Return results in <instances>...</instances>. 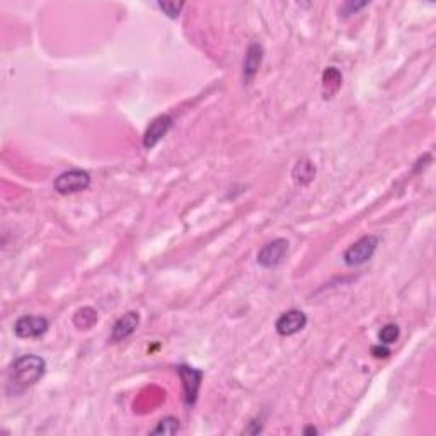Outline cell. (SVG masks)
<instances>
[{
	"instance_id": "obj_8",
	"label": "cell",
	"mask_w": 436,
	"mask_h": 436,
	"mask_svg": "<svg viewBox=\"0 0 436 436\" xmlns=\"http://www.w3.org/2000/svg\"><path fill=\"white\" fill-rule=\"evenodd\" d=\"M172 123H174V119L169 114H160L157 118H154L150 121L149 128H147L145 135H143V147L149 150L154 149L167 135L169 130L172 128Z\"/></svg>"
},
{
	"instance_id": "obj_5",
	"label": "cell",
	"mask_w": 436,
	"mask_h": 436,
	"mask_svg": "<svg viewBox=\"0 0 436 436\" xmlns=\"http://www.w3.org/2000/svg\"><path fill=\"white\" fill-rule=\"evenodd\" d=\"M48 327H50L48 319L36 317V315H23L14 324V332L21 339H33V337L43 336Z\"/></svg>"
},
{
	"instance_id": "obj_9",
	"label": "cell",
	"mask_w": 436,
	"mask_h": 436,
	"mask_svg": "<svg viewBox=\"0 0 436 436\" xmlns=\"http://www.w3.org/2000/svg\"><path fill=\"white\" fill-rule=\"evenodd\" d=\"M138 324H140L138 312H128V314H125L123 317H119L118 321H116V324L112 326L111 337H109V339H111L112 343L125 341L126 337H130L133 332H135Z\"/></svg>"
},
{
	"instance_id": "obj_16",
	"label": "cell",
	"mask_w": 436,
	"mask_h": 436,
	"mask_svg": "<svg viewBox=\"0 0 436 436\" xmlns=\"http://www.w3.org/2000/svg\"><path fill=\"white\" fill-rule=\"evenodd\" d=\"M368 2H346L343 7L339 9L341 16L343 17H350L353 16V14H356L358 10L363 9V7H367Z\"/></svg>"
},
{
	"instance_id": "obj_12",
	"label": "cell",
	"mask_w": 436,
	"mask_h": 436,
	"mask_svg": "<svg viewBox=\"0 0 436 436\" xmlns=\"http://www.w3.org/2000/svg\"><path fill=\"white\" fill-rule=\"evenodd\" d=\"M179 431V420L169 416L159 421L156 428L152 430V435H175Z\"/></svg>"
},
{
	"instance_id": "obj_2",
	"label": "cell",
	"mask_w": 436,
	"mask_h": 436,
	"mask_svg": "<svg viewBox=\"0 0 436 436\" xmlns=\"http://www.w3.org/2000/svg\"><path fill=\"white\" fill-rule=\"evenodd\" d=\"M378 242L380 239L377 235H365V237L358 239L354 244H351L350 247L344 252L343 259L348 266H361L365 263L370 261L374 258L375 251L378 247Z\"/></svg>"
},
{
	"instance_id": "obj_10",
	"label": "cell",
	"mask_w": 436,
	"mask_h": 436,
	"mask_svg": "<svg viewBox=\"0 0 436 436\" xmlns=\"http://www.w3.org/2000/svg\"><path fill=\"white\" fill-rule=\"evenodd\" d=\"M263 55H265V48H263L261 43H251L249 45L247 51H245V58H244V80L245 82H251L252 79L258 73L259 66L263 63Z\"/></svg>"
},
{
	"instance_id": "obj_18",
	"label": "cell",
	"mask_w": 436,
	"mask_h": 436,
	"mask_svg": "<svg viewBox=\"0 0 436 436\" xmlns=\"http://www.w3.org/2000/svg\"><path fill=\"white\" fill-rule=\"evenodd\" d=\"M304 435H319V430L314 426H308L304 430Z\"/></svg>"
},
{
	"instance_id": "obj_13",
	"label": "cell",
	"mask_w": 436,
	"mask_h": 436,
	"mask_svg": "<svg viewBox=\"0 0 436 436\" xmlns=\"http://www.w3.org/2000/svg\"><path fill=\"white\" fill-rule=\"evenodd\" d=\"M400 336V329L397 324H387L383 326L378 332V339H380L382 344L389 346V344H393Z\"/></svg>"
},
{
	"instance_id": "obj_11",
	"label": "cell",
	"mask_w": 436,
	"mask_h": 436,
	"mask_svg": "<svg viewBox=\"0 0 436 436\" xmlns=\"http://www.w3.org/2000/svg\"><path fill=\"white\" fill-rule=\"evenodd\" d=\"M291 175H293V181L297 182V184L300 186L311 184L315 178V165L308 159L298 160V162L295 164Z\"/></svg>"
},
{
	"instance_id": "obj_3",
	"label": "cell",
	"mask_w": 436,
	"mask_h": 436,
	"mask_svg": "<svg viewBox=\"0 0 436 436\" xmlns=\"http://www.w3.org/2000/svg\"><path fill=\"white\" fill-rule=\"evenodd\" d=\"M90 186V174L82 169H70L62 172L55 179L53 188L60 195H75V193L86 191Z\"/></svg>"
},
{
	"instance_id": "obj_17",
	"label": "cell",
	"mask_w": 436,
	"mask_h": 436,
	"mask_svg": "<svg viewBox=\"0 0 436 436\" xmlns=\"http://www.w3.org/2000/svg\"><path fill=\"white\" fill-rule=\"evenodd\" d=\"M372 354L375 358H389L390 356V350L385 346V344H378V346L372 348Z\"/></svg>"
},
{
	"instance_id": "obj_15",
	"label": "cell",
	"mask_w": 436,
	"mask_h": 436,
	"mask_svg": "<svg viewBox=\"0 0 436 436\" xmlns=\"http://www.w3.org/2000/svg\"><path fill=\"white\" fill-rule=\"evenodd\" d=\"M157 7H159L160 10L165 14V16H169L171 19H178L179 14H181V9L184 7V3L182 2H159L157 3Z\"/></svg>"
},
{
	"instance_id": "obj_4",
	"label": "cell",
	"mask_w": 436,
	"mask_h": 436,
	"mask_svg": "<svg viewBox=\"0 0 436 436\" xmlns=\"http://www.w3.org/2000/svg\"><path fill=\"white\" fill-rule=\"evenodd\" d=\"M288 249H290V242L287 239H274V241L263 245L261 251L258 252V265L266 269L278 268L287 259Z\"/></svg>"
},
{
	"instance_id": "obj_14",
	"label": "cell",
	"mask_w": 436,
	"mask_h": 436,
	"mask_svg": "<svg viewBox=\"0 0 436 436\" xmlns=\"http://www.w3.org/2000/svg\"><path fill=\"white\" fill-rule=\"evenodd\" d=\"M75 317H82V322H79V324H77L79 329H82V327L84 329H89V327L97 321L96 311H93V308H89V307L82 308V311L77 312Z\"/></svg>"
},
{
	"instance_id": "obj_7",
	"label": "cell",
	"mask_w": 436,
	"mask_h": 436,
	"mask_svg": "<svg viewBox=\"0 0 436 436\" xmlns=\"http://www.w3.org/2000/svg\"><path fill=\"white\" fill-rule=\"evenodd\" d=\"M179 375L182 378V387H184V400L188 406H193L198 399V392H199V385H202V378H203V372L196 370V368L186 367V365H181L178 368Z\"/></svg>"
},
{
	"instance_id": "obj_6",
	"label": "cell",
	"mask_w": 436,
	"mask_h": 436,
	"mask_svg": "<svg viewBox=\"0 0 436 436\" xmlns=\"http://www.w3.org/2000/svg\"><path fill=\"white\" fill-rule=\"evenodd\" d=\"M307 321L308 319L307 315H305V312L297 311V308H291V311L283 312V314L278 317L274 327H276V332L280 334V336L287 337V336H293V334L300 332V330L307 326Z\"/></svg>"
},
{
	"instance_id": "obj_1",
	"label": "cell",
	"mask_w": 436,
	"mask_h": 436,
	"mask_svg": "<svg viewBox=\"0 0 436 436\" xmlns=\"http://www.w3.org/2000/svg\"><path fill=\"white\" fill-rule=\"evenodd\" d=\"M47 372V361L36 354H24L14 360L7 372V392L19 396L40 382Z\"/></svg>"
}]
</instances>
